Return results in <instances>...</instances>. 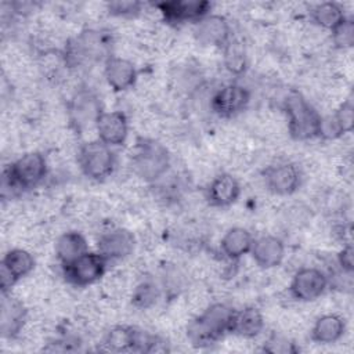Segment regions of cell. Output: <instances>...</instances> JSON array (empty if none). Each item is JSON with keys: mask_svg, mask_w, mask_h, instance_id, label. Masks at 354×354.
<instances>
[{"mask_svg": "<svg viewBox=\"0 0 354 354\" xmlns=\"http://www.w3.org/2000/svg\"><path fill=\"white\" fill-rule=\"evenodd\" d=\"M195 39L203 46H224L231 39L228 21L218 14H207L195 24Z\"/></svg>", "mask_w": 354, "mask_h": 354, "instance_id": "9a60e30c", "label": "cell"}, {"mask_svg": "<svg viewBox=\"0 0 354 354\" xmlns=\"http://www.w3.org/2000/svg\"><path fill=\"white\" fill-rule=\"evenodd\" d=\"M252 234L242 227H232L225 231L220 241V249L230 260H238L250 253L253 245Z\"/></svg>", "mask_w": 354, "mask_h": 354, "instance_id": "44dd1931", "label": "cell"}, {"mask_svg": "<svg viewBox=\"0 0 354 354\" xmlns=\"http://www.w3.org/2000/svg\"><path fill=\"white\" fill-rule=\"evenodd\" d=\"M136 246V238L127 228L116 227L101 234L97 249L108 261L122 260L130 256Z\"/></svg>", "mask_w": 354, "mask_h": 354, "instance_id": "7c38bea8", "label": "cell"}, {"mask_svg": "<svg viewBox=\"0 0 354 354\" xmlns=\"http://www.w3.org/2000/svg\"><path fill=\"white\" fill-rule=\"evenodd\" d=\"M142 4L140 1H111L108 3V11L116 17H134L141 11Z\"/></svg>", "mask_w": 354, "mask_h": 354, "instance_id": "f546056e", "label": "cell"}, {"mask_svg": "<svg viewBox=\"0 0 354 354\" xmlns=\"http://www.w3.org/2000/svg\"><path fill=\"white\" fill-rule=\"evenodd\" d=\"M250 101V93L246 87L230 83L220 87L212 97L210 105L214 113L221 118H232L241 113Z\"/></svg>", "mask_w": 354, "mask_h": 354, "instance_id": "8fae6325", "label": "cell"}, {"mask_svg": "<svg viewBox=\"0 0 354 354\" xmlns=\"http://www.w3.org/2000/svg\"><path fill=\"white\" fill-rule=\"evenodd\" d=\"M102 113L98 97L90 90H79L73 94L68 104V116L76 131L87 127H95L98 116Z\"/></svg>", "mask_w": 354, "mask_h": 354, "instance_id": "52a82bcc", "label": "cell"}, {"mask_svg": "<svg viewBox=\"0 0 354 354\" xmlns=\"http://www.w3.org/2000/svg\"><path fill=\"white\" fill-rule=\"evenodd\" d=\"M234 311L224 303L210 304L187 326V336L195 347H209L225 333H231Z\"/></svg>", "mask_w": 354, "mask_h": 354, "instance_id": "6da1fadb", "label": "cell"}, {"mask_svg": "<svg viewBox=\"0 0 354 354\" xmlns=\"http://www.w3.org/2000/svg\"><path fill=\"white\" fill-rule=\"evenodd\" d=\"M337 263H339V267L342 268V271H344L347 274L353 272V268H354V250H353L351 243H347L339 252Z\"/></svg>", "mask_w": 354, "mask_h": 354, "instance_id": "1f68e13d", "label": "cell"}, {"mask_svg": "<svg viewBox=\"0 0 354 354\" xmlns=\"http://www.w3.org/2000/svg\"><path fill=\"white\" fill-rule=\"evenodd\" d=\"M1 315L0 330L3 337H15L24 328L28 310L22 301L12 297L10 293H1Z\"/></svg>", "mask_w": 354, "mask_h": 354, "instance_id": "2e32d148", "label": "cell"}, {"mask_svg": "<svg viewBox=\"0 0 354 354\" xmlns=\"http://www.w3.org/2000/svg\"><path fill=\"white\" fill-rule=\"evenodd\" d=\"M141 332L133 326L116 325L111 328L102 340L105 350L113 353L122 351H138Z\"/></svg>", "mask_w": 354, "mask_h": 354, "instance_id": "ffe728a7", "label": "cell"}, {"mask_svg": "<svg viewBox=\"0 0 354 354\" xmlns=\"http://www.w3.org/2000/svg\"><path fill=\"white\" fill-rule=\"evenodd\" d=\"M288 115V130L295 140H310L318 137L321 115L299 94L290 93L283 104Z\"/></svg>", "mask_w": 354, "mask_h": 354, "instance_id": "3957f363", "label": "cell"}, {"mask_svg": "<svg viewBox=\"0 0 354 354\" xmlns=\"http://www.w3.org/2000/svg\"><path fill=\"white\" fill-rule=\"evenodd\" d=\"M98 140L109 147L122 145L129 134V122L122 111H102L95 123Z\"/></svg>", "mask_w": 354, "mask_h": 354, "instance_id": "5bb4252c", "label": "cell"}, {"mask_svg": "<svg viewBox=\"0 0 354 354\" xmlns=\"http://www.w3.org/2000/svg\"><path fill=\"white\" fill-rule=\"evenodd\" d=\"M267 188L277 195H290L300 185V173L293 163L279 162L268 166L264 173Z\"/></svg>", "mask_w": 354, "mask_h": 354, "instance_id": "4fadbf2b", "label": "cell"}, {"mask_svg": "<svg viewBox=\"0 0 354 354\" xmlns=\"http://www.w3.org/2000/svg\"><path fill=\"white\" fill-rule=\"evenodd\" d=\"M337 124L340 126L343 134L350 133L353 130V124H354V106L351 100H346L343 104H340V106L336 109V112L333 113Z\"/></svg>", "mask_w": 354, "mask_h": 354, "instance_id": "f1b7e54d", "label": "cell"}, {"mask_svg": "<svg viewBox=\"0 0 354 354\" xmlns=\"http://www.w3.org/2000/svg\"><path fill=\"white\" fill-rule=\"evenodd\" d=\"M332 32V41L337 48H350L354 44V21L346 18Z\"/></svg>", "mask_w": 354, "mask_h": 354, "instance_id": "83f0119b", "label": "cell"}, {"mask_svg": "<svg viewBox=\"0 0 354 354\" xmlns=\"http://www.w3.org/2000/svg\"><path fill=\"white\" fill-rule=\"evenodd\" d=\"M35 264L36 261L30 252L19 248L8 250L1 260L0 268L1 293H8L18 281L28 277L33 271Z\"/></svg>", "mask_w": 354, "mask_h": 354, "instance_id": "ba28073f", "label": "cell"}, {"mask_svg": "<svg viewBox=\"0 0 354 354\" xmlns=\"http://www.w3.org/2000/svg\"><path fill=\"white\" fill-rule=\"evenodd\" d=\"M159 293L160 292L158 285L153 281L147 279L136 286V289L133 290L131 301L138 308H149L158 301Z\"/></svg>", "mask_w": 354, "mask_h": 354, "instance_id": "4316f807", "label": "cell"}, {"mask_svg": "<svg viewBox=\"0 0 354 354\" xmlns=\"http://www.w3.org/2000/svg\"><path fill=\"white\" fill-rule=\"evenodd\" d=\"M77 159L83 174L95 181L109 177L116 165L111 147L100 140L83 144L79 149Z\"/></svg>", "mask_w": 354, "mask_h": 354, "instance_id": "5b68a950", "label": "cell"}, {"mask_svg": "<svg viewBox=\"0 0 354 354\" xmlns=\"http://www.w3.org/2000/svg\"><path fill=\"white\" fill-rule=\"evenodd\" d=\"M109 261L98 252H86L72 263L62 266L64 275L68 282L75 286H88L98 282L105 271Z\"/></svg>", "mask_w": 354, "mask_h": 354, "instance_id": "8992f818", "label": "cell"}, {"mask_svg": "<svg viewBox=\"0 0 354 354\" xmlns=\"http://www.w3.org/2000/svg\"><path fill=\"white\" fill-rule=\"evenodd\" d=\"M163 19L171 25L198 22L210 14L212 4L205 0H171L156 4Z\"/></svg>", "mask_w": 354, "mask_h": 354, "instance_id": "30bf717a", "label": "cell"}, {"mask_svg": "<svg viewBox=\"0 0 354 354\" xmlns=\"http://www.w3.org/2000/svg\"><path fill=\"white\" fill-rule=\"evenodd\" d=\"M223 51H224V55H223L224 65L231 73L239 75L246 69V64H248L246 50L239 40L230 39L223 46Z\"/></svg>", "mask_w": 354, "mask_h": 354, "instance_id": "484cf974", "label": "cell"}, {"mask_svg": "<svg viewBox=\"0 0 354 354\" xmlns=\"http://www.w3.org/2000/svg\"><path fill=\"white\" fill-rule=\"evenodd\" d=\"M104 76L106 83L115 91H124L134 86L137 80V69L134 64L122 57H108L105 59Z\"/></svg>", "mask_w": 354, "mask_h": 354, "instance_id": "e0dca14e", "label": "cell"}, {"mask_svg": "<svg viewBox=\"0 0 354 354\" xmlns=\"http://www.w3.org/2000/svg\"><path fill=\"white\" fill-rule=\"evenodd\" d=\"M88 252V245L83 234L77 231H66L55 241V256L62 266H66Z\"/></svg>", "mask_w": 354, "mask_h": 354, "instance_id": "7402d4cb", "label": "cell"}, {"mask_svg": "<svg viewBox=\"0 0 354 354\" xmlns=\"http://www.w3.org/2000/svg\"><path fill=\"white\" fill-rule=\"evenodd\" d=\"M241 195V185L238 180L230 173L216 176L207 188V199L216 207H227L236 202Z\"/></svg>", "mask_w": 354, "mask_h": 354, "instance_id": "d6986e66", "label": "cell"}, {"mask_svg": "<svg viewBox=\"0 0 354 354\" xmlns=\"http://www.w3.org/2000/svg\"><path fill=\"white\" fill-rule=\"evenodd\" d=\"M313 21L328 30H333L337 25H340L347 17L344 15L343 8L333 1H324L317 4L311 10Z\"/></svg>", "mask_w": 354, "mask_h": 354, "instance_id": "d4e9b609", "label": "cell"}, {"mask_svg": "<svg viewBox=\"0 0 354 354\" xmlns=\"http://www.w3.org/2000/svg\"><path fill=\"white\" fill-rule=\"evenodd\" d=\"M47 160L40 152H26L4 171L3 189H30L47 176Z\"/></svg>", "mask_w": 354, "mask_h": 354, "instance_id": "7a4b0ae2", "label": "cell"}, {"mask_svg": "<svg viewBox=\"0 0 354 354\" xmlns=\"http://www.w3.org/2000/svg\"><path fill=\"white\" fill-rule=\"evenodd\" d=\"M264 328V318L260 310L256 307H245L239 311H234L231 322V333L241 337L252 339L261 333Z\"/></svg>", "mask_w": 354, "mask_h": 354, "instance_id": "603a6c76", "label": "cell"}, {"mask_svg": "<svg viewBox=\"0 0 354 354\" xmlns=\"http://www.w3.org/2000/svg\"><path fill=\"white\" fill-rule=\"evenodd\" d=\"M250 253L259 267L268 270L281 264L285 256V245L278 236L263 235L253 241Z\"/></svg>", "mask_w": 354, "mask_h": 354, "instance_id": "ac0fdd59", "label": "cell"}, {"mask_svg": "<svg viewBox=\"0 0 354 354\" xmlns=\"http://www.w3.org/2000/svg\"><path fill=\"white\" fill-rule=\"evenodd\" d=\"M328 288L326 274L317 267L300 268L292 278L289 292L299 301H313L324 295Z\"/></svg>", "mask_w": 354, "mask_h": 354, "instance_id": "9c48e42d", "label": "cell"}, {"mask_svg": "<svg viewBox=\"0 0 354 354\" xmlns=\"http://www.w3.org/2000/svg\"><path fill=\"white\" fill-rule=\"evenodd\" d=\"M169 166L170 155L165 145L151 138L138 141L133 155V167L144 181H158L166 174Z\"/></svg>", "mask_w": 354, "mask_h": 354, "instance_id": "277c9868", "label": "cell"}, {"mask_svg": "<svg viewBox=\"0 0 354 354\" xmlns=\"http://www.w3.org/2000/svg\"><path fill=\"white\" fill-rule=\"evenodd\" d=\"M264 350L268 353H278V354H285V353H292L295 351L293 343H289L288 340L279 337V336H272L266 344Z\"/></svg>", "mask_w": 354, "mask_h": 354, "instance_id": "4dcf8cb0", "label": "cell"}, {"mask_svg": "<svg viewBox=\"0 0 354 354\" xmlns=\"http://www.w3.org/2000/svg\"><path fill=\"white\" fill-rule=\"evenodd\" d=\"M346 330L344 319L337 314H325L319 317L313 329H311V339L321 344H330L336 343Z\"/></svg>", "mask_w": 354, "mask_h": 354, "instance_id": "cb8c5ba5", "label": "cell"}]
</instances>
